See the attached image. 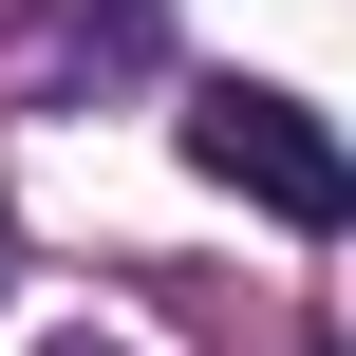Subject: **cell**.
Masks as SVG:
<instances>
[{
    "instance_id": "6da1fadb",
    "label": "cell",
    "mask_w": 356,
    "mask_h": 356,
    "mask_svg": "<svg viewBox=\"0 0 356 356\" xmlns=\"http://www.w3.org/2000/svg\"><path fill=\"white\" fill-rule=\"evenodd\" d=\"M188 169L244 188V207L300 225V244H338V225H356V150L300 113V94H263V75H207V94H188Z\"/></svg>"
},
{
    "instance_id": "7a4b0ae2",
    "label": "cell",
    "mask_w": 356,
    "mask_h": 356,
    "mask_svg": "<svg viewBox=\"0 0 356 356\" xmlns=\"http://www.w3.org/2000/svg\"><path fill=\"white\" fill-rule=\"evenodd\" d=\"M38 356H113V338H38Z\"/></svg>"
}]
</instances>
